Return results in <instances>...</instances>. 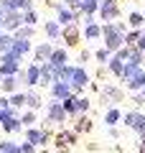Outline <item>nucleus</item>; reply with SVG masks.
<instances>
[{
  "instance_id": "f257e3e1",
  "label": "nucleus",
  "mask_w": 145,
  "mask_h": 153,
  "mask_svg": "<svg viewBox=\"0 0 145 153\" xmlns=\"http://www.w3.org/2000/svg\"><path fill=\"white\" fill-rule=\"evenodd\" d=\"M66 120H71L69 115H66L64 105L59 100H51L46 105V120L41 123V128H54V125H66Z\"/></svg>"
},
{
  "instance_id": "f03ea898",
  "label": "nucleus",
  "mask_w": 145,
  "mask_h": 153,
  "mask_svg": "<svg viewBox=\"0 0 145 153\" xmlns=\"http://www.w3.org/2000/svg\"><path fill=\"white\" fill-rule=\"evenodd\" d=\"M102 46H107L112 54L125 46V33H120L117 28H115V21L112 23H102Z\"/></svg>"
},
{
  "instance_id": "7ed1b4c3",
  "label": "nucleus",
  "mask_w": 145,
  "mask_h": 153,
  "mask_svg": "<svg viewBox=\"0 0 145 153\" xmlns=\"http://www.w3.org/2000/svg\"><path fill=\"white\" fill-rule=\"evenodd\" d=\"M18 79H21V84L26 89H36L38 84H41V64H38V61H31V64L18 74Z\"/></svg>"
},
{
  "instance_id": "20e7f679",
  "label": "nucleus",
  "mask_w": 145,
  "mask_h": 153,
  "mask_svg": "<svg viewBox=\"0 0 145 153\" xmlns=\"http://www.w3.org/2000/svg\"><path fill=\"white\" fill-rule=\"evenodd\" d=\"M21 56H16L13 51L0 56V76H13V74H21L23 66H21Z\"/></svg>"
},
{
  "instance_id": "39448f33",
  "label": "nucleus",
  "mask_w": 145,
  "mask_h": 153,
  "mask_svg": "<svg viewBox=\"0 0 145 153\" xmlns=\"http://www.w3.org/2000/svg\"><path fill=\"white\" fill-rule=\"evenodd\" d=\"M79 143V133L74 130V128H59L54 135V146L56 148H71Z\"/></svg>"
},
{
  "instance_id": "423d86ee",
  "label": "nucleus",
  "mask_w": 145,
  "mask_h": 153,
  "mask_svg": "<svg viewBox=\"0 0 145 153\" xmlns=\"http://www.w3.org/2000/svg\"><path fill=\"white\" fill-rule=\"evenodd\" d=\"M97 16L102 18V23H112L120 18V3L117 0H99V13Z\"/></svg>"
},
{
  "instance_id": "0eeeda50",
  "label": "nucleus",
  "mask_w": 145,
  "mask_h": 153,
  "mask_svg": "<svg viewBox=\"0 0 145 153\" xmlns=\"http://www.w3.org/2000/svg\"><path fill=\"white\" fill-rule=\"evenodd\" d=\"M84 41H92V44H94V41H102V23H97L94 21V16H84Z\"/></svg>"
},
{
  "instance_id": "6e6552de",
  "label": "nucleus",
  "mask_w": 145,
  "mask_h": 153,
  "mask_svg": "<svg viewBox=\"0 0 145 153\" xmlns=\"http://www.w3.org/2000/svg\"><path fill=\"white\" fill-rule=\"evenodd\" d=\"M69 84H71V89H74V94H81V89H84V87H89V71H87L81 64H76Z\"/></svg>"
},
{
  "instance_id": "1a4fd4ad",
  "label": "nucleus",
  "mask_w": 145,
  "mask_h": 153,
  "mask_svg": "<svg viewBox=\"0 0 145 153\" xmlns=\"http://www.w3.org/2000/svg\"><path fill=\"white\" fill-rule=\"evenodd\" d=\"M122 123H125V128L140 133L145 128V112H143V110H130V112L122 115Z\"/></svg>"
},
{
  "instance_id": "9d476101",
  "label": "nucleus",
  "mask_w": 145,
  "mask_h": 153,
  "mask_svg": "<svg viewBox=\"0 0 145 153\" xmlns=\"http://www.w3.org/2000/svg\"><path fill=\"white\" fill-rule=\"evenodd\" d=\"M0 26L5 28V33H16L18 28L23 26V10H8Z\"/></svg>"
},
{
  "instance_id": "9b49d317",
  "label": "nucleus",
  "mask_w": 145,
  "mask_h": 153,
  "mask_svg": "<svg viewBox=\"0 0 145 153\" xmlns=\"http://www.w3.org/2000/svg\"><path fill=\"white\" fill-rule=\"evenodd\" d=\"M54 41H41V44L33 46V61H38V64H43V61L51 59V54H54Z\"/></svg>"
},
{
  "instance_id": "f8f14e48",
  "label": "nucleus",
  "mask_w": 145,
  "mask_h": 153,
  "mask_svg": "<svg viewBox=\"0 0 145 153\" xmlns=\"http://www.w3.org/2000/svg\"><path fill=\"white\" fill-rule=\"evenodd\" d=\"M81 38H84V33H79V28H76V23H74V26H66V28H64L61 41H64L66 49H76V46L81 44Z\"/></svg>"
},
{
  "instance_id": "ddd939ff",
  "label": "nucleus",
  "mask_w": 145,
  "mask_h": 153,
  "mask_svg": "<svg viewBox=\"0 0 145 153\" xmlns=\"http://www.w3.org/2000/svg\"><path fill=\"white\" fill-rule=\"evenodd\" d=\"M48 94H51V100H59V102H64L66 97H71V94H74V89H71L69 82H54L51 87H48Z\"/></svg>"
},
{
  "instance_id": "4468645a",
  "label": "nucleus",
  "mask_w": 145,
  "mask_h": 153,
  "mask_svg": "<svg viewBox=\"0 0 145 153\" xmlns=\"http://www.w3.org/2000/svg\"><path fill=\"white\" fill-rule=\"evenodd\" d=\"M122 87L127 89V92H132V94H135V92H140V89L145 87V66H140V69L135 71L132 76H130V79L122 84Z\"/></svg>"
},
{
  "instance_id": "2eb2a0df",
  "label": "nucleus",
  "mask_w": 145,
  "mask_h": 153,
  "mask_svg": "<svg viewBox=\"0 0 145 153\" xmlns=\"http://www.w3.org/2000/svg\"><path fill=\"white\" fill-rule=\"evenodd\" d=\"M102 94H104V102H122L125 100V87H120V84H104L102 87Z\"/></svg>"
},
{
  "instance_id": "dca6fc26",
  "label": "nucleus",
  "mask_w": 145,
  "mask_h": 153,
  "mask_svg": "<svg viewBox=\"0 0 145 153\" xmlns=\"http://www.w3.org/2000/svg\"><path fill=\"white\" fill-rule=\"evenodd\" d=\"M43 33H46V38L48 41H61V36H64V26H61L59 21H46L43 23Z\"/></svg>"
},
{
  "instance_id": "f3484780",
  "label": "nucleus",
  "mask_w": 145,
  "mask_h": 153,
  "mask_svg": "<svg viewBox=\"0 0 145 153\" xmlns=\"http://www.w3.org/2000/svg\"><path fill=\"white\" fill-rule=\"evenodd\" d=\"M10 51L16 56H21V59H26L28 54H33V41H31V38H16Z\"/></svg>"
},
{
  "instance_id": "a211bd4d",
  "label": "nucleus",
  "mask_w": 145,
  "mask_h": 153,
  "mask_svg": "<svg viewBox=\"0 0 145 153\" xmlns=\"http://www.w3.org/2000/svg\"><path fill=\"white\" fill-rule=\"evenodd\" d=\"M48 64L54 66V69L66 66V64H69V49H66V46H56L54 54H51V59H48Z\"/></svg>"
},
{
  "instance_id": "6ab92c4d",
  "label": "nucleus",
  "mask_w": 145,
  "mask_h": 153,
  "mask_svg": "<svg viewBox=\"0 0 145 153\" xmlns=\"http://www.w3.org/2000/svg\"><path fill=\"white\" fill-rule=\"evenodd\" d=\"M18 87H23L21 79H18V74H13V76H3V84H0V94H13V92H18Z\"/></svg>"
},
{
  "instance_id": "aec40b11",
  "label": "nucleus",
  "mask_w": 145,
  "mask_h": 153,
  "mask_svg": "<svg viewBox=\"0 0 145 153\" xmlns=\"http://www.w3.org/2000/svg\"><path fill=\"white\" fill-rule=\"evenodd\" d=\"M107 71L112 76H117V79H122V71H125V59H120L117 54H112L109 56V61H107Z\"/></svg>"
},
{
  "instance_id": "412c9836",
  "label": "nucleus",
  "mask_w": 145,
  "mask_h": 153,
  "mask_svg": "<svg viewBox=\"0 0 145 153\" xmlns=\"http://www.w3.org/2000/svg\"><path fill=\"white\" fill-rule=\"evenodd\" d=\"M0 5L8 10H31L33 8V0H0Z\"/></svg>"
},
{
  "instance_id": "4be33fe9",
  "label": "nucleus",
  "mask_w": 145,
  "mask_h": 153,
  "mask_svg": "<svg viewBox=\"0 0 145 153\" xmlns=\"http://www.w3.org/2000/svg\"><path fill=\"white\" fill-rule=\"evenodd\" d=\"M0 128H3V133H5V135H16V133H23V130H26V128H23V123H21V115H18V117H10V120H5Z\"/></svg>"
},
{
  "instance_id": "5701e85b",
  "label": "nucleus",
  "mask_w": 145,
  "mask_h": 153,
  "mask_svg": "<svg viewBox=\"0 0 145 153\" xmlns=\"http://www.w3.org/2000/svg\"><path fill=\"white\" fill-rule=\"evenodd\" d=\"M92 128H94V125H92V117H89V115H79V117H74V130L79 133V135H87Z\"/></svg>"
},
{
  "instance_id": "b1692460",
  "label": "nucleus",
  "mask_w": 145,
  "mask_h": 153,
  "mask_svg": "<svg viewBox=\"0 0 145 153\" xmlns=\"http://www.w3.org/2000/svg\"><path fill=\"white\" fill-rule=\"evenodd\" d=\"M61 105H64V110H66V115H69V117H79V94L66 97Z\"/></svg>"
},
{
  "instance_id": "393cba45",
  "label": "nucleus",
  "mask_w": 145,
  "mask_h": 153,
  "mask_svg": "<svg viewBox=\"0 0 145 153\" xmlns=\"http://www.w3.org/2000/svg\"><path fill=\"white\" fill-rule=\"evenodd\" d=\"M51 84H54V66L48 61H43L41 64V84L38 87H51Z\"/></svg>"
},
{
  "instance_id": "a878e982",
  "label": "nucleus",
  "mask_w": 145,
  "mask_h": 153,
  "mask_svg": "<svg viewBox=\"0 0 145 153\" xmlns=\"http://www.w3.org/2000/svg\"><path fill=\"white\" fill-rule=\"evenodd\" d=\"M43 105L41 94H38V89H26V110H38Z\"/></svg>"
},
{
  "instance_id": "bb28decb",
  "label": "nucleus",
  "mask_w": 145,
  "mask_h": 153,
  "mask_svg": "<svg viewBox=\"0 0 145 153\" xmlns=\"http://www.w3.org/2000/svg\"><path fill=\"white\" fill-rule=\"evenodd\" d=\"M104 123H107V128H117V123H122V112L117 110V105H115V107H107Z\"/></svg>"
},
{
  "instance_id": "cd10ccee",
  "label": "nucleus",
  "mask_w": 145,
  "mask_h": 153,
  "mask_svg": "<svg viewBox=\"0 0 145 153\" xmlns=\"http://www.w3.org/2000/svg\"><path fill=\"white\" fill-rule=\"evenodd\" d=\"M92 54H94V64H99V66H104L109 61V56H112V51L107 49V46H99V49H94L92 51Z\"/></svg>"
},
{
  "instance_id": "c85d7f7f",
  "label": "nucleus",
  "mask_w": 145,
  "mask_h": 153,
  "mask_svg": "<svg viewBox=\"0 0 145 153\" xmlns=\"http://www.w3.org/2000/svg\"><path fill=\"white\" fill-rule=\"evenodd\" d=\"M140 36H143V28H130L127 33H125V46H130V49H135L140 41Z\"/></svg>"
},
{
  "instance_id": "c756f323",
  "label": "nucleus",
  "mask_w": 145,
  "mask_h": 153,
  "mask_svg": "<svg viewBox=\"0 0 145 153\" xmlns=\"http://www.w3.org/2000/svg\"><path fill=\"white\" fill-rule=\"evenodd\" d=\"M0 153H23V151H21V143L10 140V138H3L0 140Z\"/></svg>"
},
{
  "instance_id": "7c9ffc66",
  "label": "nucleus",
  "mask_w": 145,
  "mask_h": 153,
  "mask_svg": "<svg viewBox=\"0 0 145 153\" xmlns=\"http://www.w3.org/2000/svg\"><path fill=\"white\" fill-rule=\"evenodd\" d=\"M8 100H10V107H16L18 112H21L23 107H26V92H13V94H8Z\"/></svg>"
},
{
  "instance_id": "2f4dec72",
  "label": "nucleus",
  "mask_w": 145,
  "mask_h": 153,
  "mask_svg": "<svg viewBox=\"0 0 145 153\" xmlns=\"http://www.w3.org/2000/svg\"><path fill=\"white\" fill-rule=\"evenodd\" d=\"M127 26H130V28H145V13L132 10V13L127 16Z\"/></svg>"
},
{
  "instance_id": "473e14b6",
  "label": "nucleus",
  "mask_w": 145,
  "mask_h": 153,
  "mask_svg": "<svg viewBox=\"0 0 145 153\" xmlns=\"http://www.w3.org/2000/svg\"><path fill=\"white\" fill-rule=\"evenodd\" d=\"M21 123H23V128H31V125H38L36 110H23V112H21Z\"/></svg>"
},
{
  "instance_id": "72a5a7b5",
  "label": "nucleus",
  "mask_w": 145,
  "mask_h": 153,
  "mask_svg": "<svg viewBox=\"0 0 145 153\" xmlns=\"http://www.w3.org/2000/svg\"><path fill=\"white\" fill-rule=\"evenodd\" d=\"M13 41H16V36H13V33H3V36H0V56L8 54V51L13 49Z\"/></svg>"
},
{
  "instance_id": "f704fd0d",
  "label": "nucleus",
  "mask_w": 145,
  "mask_h": 153,
  "mask_svg": "<svg viewBox=\"0 0 145 153\" xmlns=\"http://www.w3.org/2000/svg\"><path fill=\"white\" fill-rule=\"evenodd\" d=\"M81 13H84V16L99 13V0H81Z\"/></svg>"
},
{
  "instance_id": "c9c22d12",
  "label": "nucleus",
  "mask_w": 145,
  "mask_h": 153,
  "mask_svg": "<svg viewBox=\"0 0 145 153\" xmlns=\"http://www.w3.org/2000/svg\"><path fill=\"white\" fill-rule=\"evenodd\" d=\"M13 36H16V38H31V41H33V36H36V26H26V23H23Z\"/></svg>"
},
{
  "instance_id": "e433bc0d",
  "label": "nucleus",
  "mask_w": 145,
  "mask_h": 153,
  "mask_svg": "<svg viewBox=\"0 0 145 153\" xmlns=\"http://www.w3.org/2000/svg\"><path fill=\"white\" fill-rule=\"evenodd\" d=\"M23 23H26V26H36V23H38V10H36V8L23 10Z\"/></svg>"
},
{
  "instance_id": "4c0bfd02",
  "label": "nucleus",
  "mask_w": 145,
  "mask_h": 153,
  "mask_svg": "<svg viewBox=\"0 0 145 153\" xmlns=\"http://www.w3.org/2000/svg\"><path fill=\"white\" fill-rule=\"evenodd\" d=\"M92 110V100H87V97H79V115H87Z\"/></svg>"
},
{
  "instance_id": "58836bf2",
  "label": "nucleus",
  "mask_w": 145,
  "mask_h": 153,
  "mask_svg": "<svg viewBox=\"0 0 145 153\" xmlns=\"http://www.w3.org/2000/svg\"><path fill=\"white\" fill-rule=\"evenodd\" d=\"M89 59H94V54H92L89 49H84V51H81V54H79V64L84 66V64H87V61H89Z\"/></svg>"
},
{
  "instance_id": "ea45409f",
  "label": "nucleus",
  "mask_w": 145,
  "mask_h": 153,
  "mask_svg": "<svg viewBox=\"0 0 145 153\" xmlns=\"http://www.w3.org/2000/svg\"><path fill=\"white\" fill-rule=\"evenodd\" d=\"M132 102H135V107H138V110H143V107H145V97H143L140 92H135V94H132Z\"/></svg>"
},
{
  "instance_id": "a19ab883",
  "label": "nucleus",
  "mask_w": 145,
  "mask_h": 153,
  "mask_svg": "<svg viewBox=\"0 0 145 153\" xmlns=\"http://www.w3.org/2000/svg\"><path fill=\"white\" fill-rule=\"evenodd\" d=\"M36 148H38V146H33V143H28V140L21 143V151H23V153H36Z\"/></svg>"
},
{
  "instance_id": "79ce46f5",
  "label": "nucleus",
  "mask_w": 145,
  "mask_h": 153,
  "mask_svg": "<svg viewBox=\"0 0 145 153\" xmlns=\"http://www.w3.org/2000/svg\"><path fill=\"white\" fill-rule=\"evenodd\" d=\"M66 8H81V0H64Z\"/></svg>"
},
{
  "instance_id": "37998d69",
  "label": "nucleus",
  "mask_w": 145,
  "mask_h": 153,
  "mask_svg": "<svg viewBox=\"0 0 145 153\" xmlns=\"http://www.w3.org/2000/svg\"><path fill=\"white\" fill-rule=\"evenodd\" d=\"M107 133H109V138H115V140H117V138H120V133H117V128H107Z\"/></svg>"
},
{
  "instance_id": "c03bdc74",
  "label": "nucleus",
  "mask_w": 145,
  "mask_h": 153,
  "mask_svg": "<svg viewBox=\"0 0 145 153\" xmlns=\"http://www.w3.org/2000/svg\"><path fill=\"white\" fill-rule=\"evenodd\" d=\"M138 153H145V140H140V143H138Z\"/></svg>"
},
{
  "instance_id": "a18cd8bd",
  "label": "nucleus",
  "mask_w": 145,
  "mask_h": 153,
  "mask_svg": "<svg viewBox=\"0 0 145 153\" xmlns=\"http://www.w3.org/2000/svg\"><path fill=\"white\" fill-rule=\"evenodd\" d=\"M3 18H5V8L0 5V23H3Z\"/></svg>"
},
{
  "instance_id": "49530a36",
  "label": "nucleus",
  "mask_w": 145,
  "mask_h": 153,
  "mask_svg": "<svg viewBox=\"0 0 145 153\" xmlns=\"http://www.w3.org/2000/svg\"><path fill=\"white\" fill-rule=\"evenodd\" d=\"M54 153H69V148H56Z\"/></svg>"
},
{
  "instance_id": "de8ad7c7",
  "label": "nucleus",
  "mask_w": 145,
  "mask_h": 153,
  "mask_svg": "<svg viewBox=\"0 0 145 153\" xmlns=\"http://www.w3.org/2000/svg\"><path fill=\"white\" fill-rule=\"evenodd\" d=\"M138 135H140V140H145V128H143V130L138 133Z\"/></svg>"
},
{
  "instance_id": "09e8293b",
  "label": "nucleus",
  "mask_w": 145,
  "mask_h": 153,
  "mask_svg": "<svg viewBox=\"0 0 145 153\" xmlns=\"http://www.w3.org/2000/svg\"><path fill=\"white\" fill-rule=\"evenodd\" d=\"M43 3H46V5H51V3H54V0H43Z\"/></svg>"
},
{
  "instance_id": "8fccbe9b",
  "label": "nucleus",
  "mask_w": 145,
  "mask_h": 153,
  "mask_svg": "<svg viewBox=\"0 0 145 153\" xmlns=\"http://www.w3.org/2000/svg\"><path fill=\"white\" fill-rule=\"evenodd\" d=\"M3 33H5V28H3V26H0V36H3Z\"/></svg>"
},
{
  "instance_id": "3c124183",
  "label": "nucleus",
  "mask_w": 145,
  "mask_h": 153,
  "mask_svg": "<svg viewBox=\"0 0 145 153\" xmlns=\"http://www.w3.org/2000/svg\"><path fill=\"white\" fill-rule=\"evenodd\" d=\"M140 94H143V97H145V87H143V89H140Z\"/></svg>"
},
{
  "instance_id": "603ef678",
  "label": "nucleus",
  "mask_w": 145,
  "mask_h": 153,
  "mask_svg": "<svg viewBox=\"0 0 145 153\" xmlns=\"http://www.w3.org/2000/svg\"><path fill=\"white\" fill-rule=\"evenodd\" d=\"M0 84H3V76H0Z\"/></svg>"
},
{
  "instance_id": "864d4df0",
  "label": "nucleus",
  "mask_w": 145,
  "mask_h": 153,
  "mask_svg": "<svg viewBox=\"0 0 145 153\" xmlns=\"http://www.w3.org/2000/svg\"><path fill=\"white\" fill-rule=\"evenodd\" d=\"M117 3H122V0H117Z\"/></svg>"
}]
</instances>
